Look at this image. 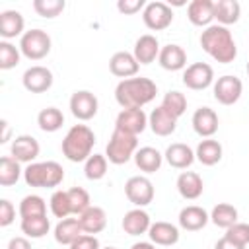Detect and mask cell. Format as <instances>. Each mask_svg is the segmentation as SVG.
<instances>
[{"label": "cell", "mask_w": 249, "mask_h": 249, "mask_svg": "<svg viewBox=\"0 0 249 249\" xmlns=\"http://www.w3.org/2000/svg\"><path fill=\"white\" fill-rule=\"evenodd\" d=\"M200 47L220 64H230L237 56V47L231 31L220 23L208 25L200 33Z\"/></svg>", "instance_id": "1"}, {"label": "cell", "mask_w": 249, "mask_h": 249, "mask_svg": "<svg viewBox=\"0 0 249 249\" xmlns=\"http://www.w3.org/2000/svg\"><path fill=\"white\" fill-rule=\"evenodd\" d=\"M158 93V86L150 78H126L115 88V99L123 109H142Z\"/></svg>", "instance_id": "2"}, {"label": "cell", "mask_w": 249, "mask_h": 249, "mask_svg": "<svg viewBox=\"0 0 249 249\" xmlns=\"http://www.w3.org/2000/svg\"><path fill=\"white\" fill-rule=\"evenodd\" d=\"M95 144V134L88 124H74L68 128L66 136L62 138V154L66 160L78 163L86 161L91 156Z\"/></svg>", "instance_id": "3"}, {"label": "cell", "mask_w": 249, "mask_h": 249, "mask_svg": "<svg viewBox=\"0 0 249 249\" xmlns=\"http://www.w3.org/2000/svg\"><path fill=\"white\" fill-rule=\"evenodd\" d=\"M64 179V169L56 161H33L23 169V181L29 187L53 189Z\"/></svg>", "instance_id": "4"}, {"label": "cell", "mask_w": 249, "mask_h": 249, "mask_svg": "<svg viewBox=\"0 0 249 249\" xmlns=\"http://www.w3.org/2000/svg\"><path fill=\"white\" fill-rule=\"evenodd\" d=\"M136 150H138V138L134 134H128L124 130L115 128L109 142H107L105 158H107V161H111L115 165H123L130 158H134Z\"/></svg>", "instance_id": "5"}, {"label": "cell", "mask_w": 249, "mask_h": 249, "mask_svg": "<svg viewBox=\"0 0 249 249\" xmlns=\"http://www.w3.org/2000/svg\"><path fill=\"white\" fill-rule=\"evenodd\" d=\"M19 51L29 60H41L51 53V37L43 29H29L19 39Z\"/></svg>", "instance_id": "6"}, {"label": "cell", "mask_w": 249, "mask_h": 249, "mask_svg": "<svg viewBox=\"0 0 249 249\" xmlns=\"http://www.w3.org/2000/svg\"><path fill=\"white\" fill-rule=\"evenodd\" d=\"M142 19H144V25L152 31H161V29H167L173 21V10L171 6H167L165 2H148L146 8L142 10Z\"/></svg>", "instance_id": "7"}, {"label": "cell", "mask_w": 249, "mask_h": 249, "mask_svg": "<svg viewBox=\"0 0 249 249\" xmlns=\"http://www.w3.org/2000/svg\"><path fill=\"white\" fill-rule=\"evenodd\" d=\"M124 195L136 208H142L154 200V185L148 177L134 175L124 183Z\"/></svg>", "instance_id": "8"}, {"label": "cell", "mask_w": 249, "mask_h": 249, "mask_svg": "<svg viewBox=\"0 0 249 249\" xmlns=\"http://www.w3.org/2000/svg\"><path fill=\"white\" fill-rule=\"evenodd\" d=\"M243 91V84L237 76L226 74L214 82V99L222 105H233Z\"/></svg>", "instance_id": "9"}, {"label": "cell", "mask_w": 249, "mask_h": 249, "mask_svg": "<svg viewBox=\"0 0 249 249\" xmlns=\"http://www.w3.org/2000/svg\"><path fill=\"white\" fill-rule=\"evenodd\" d=\"M97 107H99L97 97L91 91H88V89L74 91L72 97H70V111H72V115L78 121H89V119H93L97 115Z\"/></svg>", "instance_id": "10"}, {"label": "cell", "mask_w": 249, "mask_h": 249, "mask_svg": "<svg viewBox=\"0 0 249 249\" xmlns=\"http://www.w3.org/2000/svg\"><path fill=\"white\" fill-rule=\"evenodd\" d=\"M214 82V70L206 62H195L185 68L183 72V84L189 89H206Z\"/></svg>", "instance_id": "11"}, {"label": "cell", "mask_w": 249, "mask_h": 249, "mask_svg": "<svg viewBox=\"0 0 249 249\" xmlns=\"http://www.w3.org/2000/svg\"><path fill=\"white\" fill-rule=\"evenodd\" d=\"M21 84L27 91L31 93H43L47 89H51L53 86V72L47 66L35 64L31 68H27L21 76Z\"/></svg>", "instance_id": "12"}, {"label": "cell", "mask_w": 249, "mask_h": 249, "mask_svg": "<svg viewBox=\"0 0 249 249\" xmlns=\"http://www.w3.org/2000/svg\"><path fill=\"white\" fill-rule=\"evenodd\" d=\"M146 126H148V115L142 109H123L115 121V128L124 130V132L134 134V136L144 132Z\"/></svg>", "instance_id": "13"}, {"label": "cell", "mask_w": 249, "mask_h": 249, "mask_svg": "<svg viewBox=\"0 0 249 249\" xmlns=\"http://www.w3.org/2000/svg\"><path fill=\"white\" fill-rule=\"evenodd\" d=\"M10 150H12V158H16L19 163H27L29 165V163H33L37 160V156L41 152V146L33 136L19 134V136L14 138Z\"/></svg>", "instance_id": "14"}, {"label": "cell", "mask_w": 249, "mask_h": 249, "mask_svg": "<svg viewBox=\"0 0 249 249\" xmlns=\"http://www.w3.org/2000/svg\"><path fill=\"white\" fill-rule=\"evenodd\" d=\"M193 128L202 138H212L218 130V115L210 107H198L193 113Z\"/></svg>", "instance_id": "15"}, {"label": "cell", "mask_w": 249, "mask_h": 249, "mask_svg": "<svg viewBox=\"0 0 249 249\" xmlns=\"http://www.w3.org/2000/svg\"><path fill=\"white\" fill-rule=\"evenodd\" d=\"M158 62L163 70H169V72H177V70H183L187 66V53L181 45H175V43H169L165 47L160 49V56H158Z\"/></svg>", "instance_id": "16"}, {"label": "cell", "mask_w": 249, "mask_h": 249, "mask_svg": "<svg viewBox=\"0 0 249 249\" xmlns=\"http://www.w3.org/2000/svg\"><path fill=\"white\" fill-rule=\"evenodd\" d=\"M138 68H140L138 60L134 58L132 53H126V51L115 53V54L111 56V60H109V70H111V74L117 76V78H123V80L136 76Z\"/></svg>", "instance_id": "17"}, {"label": "cell", "mask_w": 249, "mask_h": 249, "mask_svg": "<svg viewBox=\"0 0 249 249\" xmlns=\"http://www.w3.org/2000/svg\"><path fill=\"white\" fill-rule=\"evenodd\" d=\"M148 124L156 136H169L177 128V119L160 105V107L152 109V113L148 115Z\"/></svg>", "instance_id": "18"}, {"label": "cell", "mask_w": 249, "mask_h": 249, "mask_svg": "<svg viewBox=\"0 0 249 249\" xmlns=\"http://www.w3.org/2000/svg\"><path fill=\"white\" fill-rule=\"evenodd\" d=\"M210 220V214L196 204H189L179 212V226L187 231H198L202 230Z\"/></svg>", "instance_id": "19"}, {"label": "cell", "mask_w": 249, "mask_h": 249, "mask_svg": "<svg viewBox=\"0 0 249 249\" xmlns=\"http://www.w3.org/2000/svg\"><path fill=\"white\" fill-rule=\"evenodd\" d=\"M25 19L18 10H4L0 14V37L4 41L16 39L18 35H23Z\"/></svg>", "instance_id": "20"}, {"label": "cell", "mask_w": 249, "mask_h": 249, "mask_svg": "<svg viewBox=\"0 0 249 249\" xmlns=\"http://www.w3.org/2000/svg\"><path fill=\"white\" fill-rule=\"evenodd\" d=\"M134 58L138 60V64H152L158 56H160V43H158V37L146 33V35H140L134 43V51H132Z\"/></svg>", "instance_id": "21"}, {"label": "cell", "mask_w": 249, "mask_h": 249, "mask_svg": "<svg viewBox=\"0 0 249 249\" xmlns=\"http://www.w3.org/2000/svg\"><path fill=\"white\" fill-rule=\"evenodd\" d=\"M187 18L196 27H208L214 19V2L212 0H193L187 8Z\"/></svg>", "instance_id": "22"}, {"label": "cell", "mask_w": 249, "mask_h": 249, "mask_svg": "<svg viewBox=\"0 0 249 249\" xmlns=\"http://www.w3.org/2000/svg\"><path fill=\"white\" fill-rule=\"evenodd\" d=\"M124 233L128 235H142V233H148L152 222H150V214L142 208H132L124 214L123 222H121Z\"/></svg>", "instance_id": "23"}, {"label": "cell", "mask_w": 249, "mask_h": 249, "mask_svg": "<svg viewBox=\"0 0 249 249\" xmlns=\"http://www.w3.org/2000/svg\"><path fill=\"white\" fill-rule=\"evenodd\" d=\"M165 161L175 167V169H187L196 158H195V152L191 146L183 144V142H175V144H169L165 154H163Z\"/></svg>", "instance_id": "24"}, {"label": "cell", "mask_w": 249, "mask_h": 249, "mask_svg": "<svg viewBox=\"0 0 249 249\" xmlns=\"http://www.w3.org/2000/svg\"><path fill=\"white\" fill-rule=\"evenodd\" d=\"M148 237L154 245H175L179 241V228L169 222H154L148 230Z\"/></svg>", "instance_id": "25"}, {"label": "cell", "mask_w": 249, "mask_h": 249, "mask_svg": "<svg viewBox=\"0 0 249 249\" xmlns=\"http://www.w3.org/2000/svg\"><path fill=\"white\" fill-rule=\"evenodd\" d=\"M177 191L187 200L198 198L202 195V191H204L202 177L198 173H195V171H183V173H179V177H177Z\"/></svg>", "instance_id": "26"}, {"label": "cell", "mask_w": 249, "mask_h": 249, "mask_svg": "<svg viewBox=\"0 0 249 249\" xmlns=\"http://www.w3.org/2000/svg\"><path fill=\"white\" fill-rule=\"evenodd\" d=\"M80 220V226L84 230V233H89V235H95L99 231L105 230L107 226V214L101 206H89L86 212H82L78 216Z\"/></svg>", "instance_id": "27"}, {"label": "cell", "mask_w": 249, "mask_h": 249, "mask_svg": "<svg viewBox=\"0 0 249 249\" xmlns=\"http://www.w3.org/2000/svg\"><path fill=\"white\" fill-rule=\"evenodd\" d=\"M84 233L78 218H64L54 226V241L60 245H72Z\"/></svg>", "instance_id": "28"}, {"label": "cell", "mask_w": 249, "mask_h": 249, "mask_svg": "<svg viewBox=\"0 0 249 249\" xmlns=\"http://www.w3.org/2000/svg\"><path fill=\"white\" fill-rule=\"evenodd\" d=\"M241 16V6L237 0H218L214 2V19H218L220 25L228 27L231 23H237Z\"/></svg>", "instance_id": "29"}, {"label": "cell", "mask_w": 249, "mask_h": 249, "mask_svg": "<svg viewBox=\"0 0 249 249\" xmlns=\"http://www.w3.org/2000/svg\"><path fill=\"white\" fill-rule=\"evenodd\" d=\"M222 144L214 138H204L198 142L196 150H195V158L202 163V165H216L222 160Z\"/></svg>", "instance_id": "30"}, {"label": "cell", "mask_w": 249, "mask_h": 249, "mask_svg": "<svg viewBox=\"0 0 249 249\" xmlns=\"http://www.w3.org/2000/svg\"><path fill=\"white\" fill-rule=\"evenodd\" d=\"M161 161H163V156L152 146L138 148L136 154H134V163L144 173H156L161 167Z\"/></svg>", "instance_id": "31"}, {"label": "cell", "mask_w": 249, "mask_h": 249, "mask_svg": "<svg viewBox=\"0 0 249 249\" xmlns=\"http://www.w3.org/2000/svg\"><path fill=\"white\" fill-rule=\"evenodd\" d=\"M210 222L218 228H231L235 222H237V208L233 204H228V202H220L212 208L210 212Z\"/></svg>", "instance_id": "32"}, {"label": "cell", "mask_w": 249, "mask_h": 249, "mask_svg": "<svg viewBox=\"0 0 249 249\" xmlns=\"http://www.w3.org/2000/svg\"><path fill=\"white\" fill-rule=\"evenodd\" d=\"M37 124L43 132H56L64 124V115L56 107H45L37 115Z\"/></svg>", "instance_id": "33"}, {"label": "cell", "mask_w": 249, "mask_h": 249, "mask_svg": "<svg viewBox=\"0 0 249 249\" xmlns=\"http://www.w3.org/2000/svg\"><path fill=\"white\" fill-rule=\"evenodd\" d=\"M21 231L25 233V237H31V239H41L49 233L51 230V222L47 216H35V218H21V224H19Z\"/></svg>", "instance_id": "34"}, {"label": "cell", "mask_w": 249, "mask_h": 249, "mask_svg": "<svg viewBox=\"0 0 249 249\" xmlns=\"http://www.w3.org/2000/svg\"><path fill=\"white\" fill-rule=\"evenodd\" d=\"M21 167L19 161L12 156H4L0 160V185L2 187H12L18 183V179L21 177Z\"/></svg>", "instance_id": "35"}, {"label": "cell", "mask_w": 249, "mask_h": 249, "mask_svg": "<svg viewBox=\"0 0 249 249\" xmlns=\"http://www.w3.org/2000/svg\"><path fill=\"white\" fill-rule=\"evenodd\" d=\"M19 216L21 218H35V216H47V202L39 195H27L19 202Z\"/></svg>", "instance_id": "36"}, {"label": "cell", "mask_w": 249, "mask_h": 249, "mask_svg": "<svg viewBox=\"0 0 249 249\" xmlns=\"http://www.w3.org/2000/svg\"><path fill=\"white\" fill-rule=\"evenodd\" d=\"M107 173V158L101 154H91L86 161H84V175L89 181H99L103 179Z\"/></svg>", "instance_id": "37"}, {"label": "cell", "mask_w": 249, "mask_h": 249, "mask_svg": "<svg viewBox=\"0 0 249 249\" xmlns=\"http://www.w3.org/2000/svg\"><path fill=\"white\" fill-rule=\"evenodd\" d=\"M161 107H163L167 113H171L175 119H179V117L187 111V97H185L181 91H177V89L167 91V93L163 95V99H161Z\"/></svg>", "instance_id": "38"}, {"label": "cell", "mask_w": 249, "mask_h": 249, "mask_svg": "<svg viewBox=\"0 0 249 249\" xmlns=\"http://www.w3.org/2000/svg\"><path fill=\"white\" fill-rule=\"evenodd\" d=\"M49 206H51V212L53 216L64 220L72 214V208H70V200H68V191H54L51 195V200H49Z\"/></svg>", "instance_id": "39"}, {"label": "cell", "mask_w": 249, "mask_h": 249, "mask_svg": "<svg viewBox=\"0 0 249 249\" xmlns=\"http://www.w3.org/2000/svg\"><path fill=\"white\" fill-rule=\"evenodd\" d=\"M66 8L64 0H33V10L47 19H53L56 16H60Z\"/></svg>", "instance_id": "40"}, {"label": "cell", "mask_w": 249, "mask_h": 249, "mask_svg": "<svg viewBox=\"0 0 249 249\" xmlns=\"http://www.w3.org/2000/svg\"><path fill=\"white\" fill-rule=\"evenodd\" d=\"M19 56H21V51L16 45H12L10 41H0V68L2 70L16 68L19 64Z\"/></svg>", "instance_id": "41"}, {"label": "cell", "mask_w": 249, "mask_h": 249, "mask_svg": "<svg viewBox=\"0 0 249 249\" xmlns=\"http://www.w3.org/2000/svg\"><path fill=\"white\" fill-rule=\"evenodd\" d=\"M68 200H70V208H72V214L80 216L82 212H86L91 204L89 200V193L82 187H72L68 189Z\"/></svg>", "instance_id": "42"}, {"label": "cell", "mask_w": 249, "mask_h": 249, "mask_svg": "<svg viewBox=\"0 0 249 249\" xmlns=\"http://www.w3.org/2000/svg\"><path fill=\"white\" fill-rule=\"evenodd\" d=\"M228 239H231V241H235V243H239V245H247L249 243V224H245V222H235L231 228H228L226 230V233H224Z\"/></svg>", "instance_id": "43"}, {"label": "cell", "mask_w": 249, "mask_h": 249, "mask_svg": "<svg viewBox=\"0 0 249 249\" xmlns=\"http://www.w3.org/2000/svg\"><path fill=\"white\" fill-rule=\"evenodd\" d=\"M144 8H146L144 0H119L117 2V10L121 14H124V16H132V14H136V12L144 10Z\"/></svg>", "instance_id": "44"}, {"label": "cell", "mask_w": 249, "mask_h": 249, "mask_svg": "<svg viewBox=\"0 0 249 249\" xmlns=\"http://www.w3.org/2000/svg\"><path fill=\"white\" fill-rule=\"evenodd\" d=\"M14 218H16V208H14V204H12L8 198H2V200H0V226H2V228L10 226V224L14 222Z\"/></svg>", "instance_id": "45"}, {"label": "cell", "mask_w": 249, "mask_h": 249, "mask_svg": "<svg viewBox=\"0 0 249 249\" xmlns=\"http://www.w3.org/2000/svg\"><path fill=\"white\" fill-rule=\"evenodd\" d=\"M70 249H101L99 247V239L95 235H89V233H82L72 245Z\"/></svg>", "instance_id": "46"}, {"label": "cell", "mask_w": 249, "mask_h": 249, "mask_svg": "<svg viewBox=\"0 0 249 249\" xmlns=\"http://www.w3.org/2000/svg\"><path fill=\"white\" fill-rule=\"evenodd\" d=\"M8 249H31V243H29L27 237L18 235V237H12L8 241Z\"/></svg>", "instance_id": "47"}, {"label": "cell", "mask_w": 249, "mask_h": 249, "mask_svg": "<svg viewBox=\"0 0 249 249\" xmlns=\"http://www.w3.org/2000/svg\"><path fill=\"white\" fill-rule=\"evenodd\" d=\"M214 249H245V247H243V245H239V243H235V241H231V239H228V237L224 235L222 239H218V241H216Z\"/></svg>", "instance_id": "48"}, {"label": "cell", "mask_w": 249, "mask_h": 249, "mask_svg": "<svg viewBox=\"0 0 249 249\" xmlns=\"http://www.w3.org/2000/svg\"><path fill=\"white\" fill-rule=\"evenodd\" d=\"M0 124H2V138H0V142H8L10 140V124H8V121H2Z\"/></svg>", "instance_id": "49"}, {"label": "cell", "mask_w": 249, "mask_h": 249, "mask_svg": "<svg viewBox=\"0 0 249 249\" xmlns=\"http://www.w3.org/2000/svg\"><path fill=\"white\" fill-rule=\"evenodd\" d=\"M130 249H156V245H154L152 241H138V243H134Z\"/></svg>", "instance_id": "50"}, {"label": "cell", "mask_w": 249, "mask_h": 249, "mask_svg": "<svg viewBox=\"0 0 249 249\" xmlns=\"http://www.w3.org/2000/svg\"><path fill=\"white\" fill-rule=\"evenodd\" d=\"M245 70H247V78H249V62H247V68Z\"/></svg>", "instance_id": "51"}, {"label": "cell", "mask_w": 249, "mask_h": 249, "mask_svg": "<svg viewBox=\"0 0 249 249\" xmlns=\"http://www.w3.org/2000/svg\"><path fill=\"white\" fill-rule=\"evenodd\" d=\"M103 249H117V247H103Z\"/></svg>", "instance_id": "52"}]
</instances>
